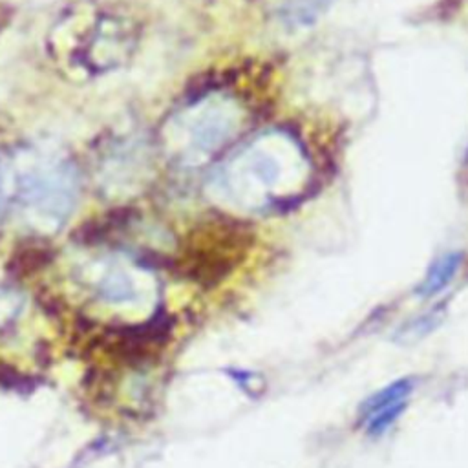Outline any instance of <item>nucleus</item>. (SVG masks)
I'll return each instance as SVG.
<instances>
[{
  "instance_id": "nucleus-6",
  "label": "nucleus",
  "mask_w": 468,
  "mask_h": 468,
  "mask_svg": "<svg viewBox=\"0 0 468 468\" xmlns=\"http://www.w3.org/2000/svg\"><path fill=\"white\" fill-rule=\"evenodd\" d=\"M461 263H463V252H457V250H450L435 258L428 267L422 282L417 285L415 294L420 298H431L441 291H444L455 278Z\"/></svg>"
},
{
  "instance_id": "nucleus-4",
  "label": "nucleus",
  "mask_w": 468,
  "mask_h": 468,
  "mask_svg": "<svg viewBox=\"0 0 468 468\" xmlns=\"http://www.w3.org/2000/svg\"><path fill=\"white\" fill-rule=\"evenodd\" d=\"M58 48L75 68L88 73H108L121 68L133 48V31L121 15L91 11L66 20Z\"/></svg>"
},
{
  "instance_id": "nucleus-3",
  "label": "nucleus",
  "mask_w": 468,
  "mask_h": 468,
  "mask_svg": "<svg viewBox=\"0 0 468 468\" xmlns=\"http://www.w3.org/2000/svg\"><path fill=\"white\" fill-rule=\"evenodd\" d=\"M241 126V108L223 93H207L179 110L166 126L172 154L186 163H199L225 146Z\"/></svg>"
},
{
  "instance_id": "nucleus-9",
  "label": "nucleus",
  "mask_w": 468,
  "mask_h": 468,
  "mask_svg": "<svg viewBox=\"0 0 468 468\" xmlns=\"http://www.w3.org/2000/svg\"><path fill=\"white\" fill-rule=\"evenodd\" d=\"M4 203V190H2V161H0V205Z\"/></svg>"
},
{
  "instance_id": "nucleus-2",
  "label": "nucleus",
  "mask_w": 468,
  "mask_h": 468,
  "mask_svg": "<svg viewBox=\"0 0 468 468\" xmlns=\"http://www.w3.org/2000/svg\"><path fill=\"white\" fill-rule=\"evenodd\" d=\"M2 190L27 227L55 232L75 208L79 176L68 157L29 148L2 163Z\"/></svg>"
},
{
  "instance_id": "nucleus-8",
  "label": "nucleus",
  "mask_w": 468,
  "mask_h": 468,
  "mask_svg": "<svg viewBox=\"0 0 468 468\" xmlns=\"http://www.w3.org/2000/svg\"><path fill=\"white\" fill-rule=\"evenodd\" d=\"M442 316H444L442 305H437L435 309H431V311L420 314L419 318L410 320L406 325H402L399 329V333L395 335V338L399 342H402V344L420 340V338H424L428 333H431L442 322Z\"/></svg>"
},
{
  "instance_id": "nucleus-7",
  "label": "nucleus",
  "mask_w": 468,
  "mask_h": 468,
  "mask_svg": "<svg viewBox=\"0 0 468 468\" xmlns=\"http://www.w3.org/2000/svg\"><path fill=\"white\" fill-rule=\"evenodd\" d=\"M413 378L410 377H404V378H399L395 382H391L389 386L375 391L373 395H369L362 406H360V419H367L369 415L380 411V410H386V408H391L395 404H400V402H408L411 391H413Z\"/></svg>"
},
{
  "instance_id": "nucleus-5",
  "label": "nucleus",
  "mask_w": 468,
  "mask_h": 468,
  "mask_svg": "<svg viewBox=\"0 0 468 468\" xmlns=\"http://www.w3.org/2000/svg\"><path fill=\"white\" fill-rule=\"evenodd\" d=\"M336 0H265L271 15L283 26L303 27L324 15Z\"/></svg>"
},
{
  "instance_id": "nucleus-1",
  "label": "nucleus",
  "mask_w": 468,
  "mask_h": 468,
  "mask_svg": "<svg viewBox=\"0 0 468 468\" xmlns=\"http://www.w3.org/2000/svg\"><path fill=\"white\" fill-rule=\"evenodd\" d=\"M311 176L302 144L289 133L271 130L241 144L207 179L208 196L243 212H269L296 199Z\"/></svg>"
}]
</instances>
